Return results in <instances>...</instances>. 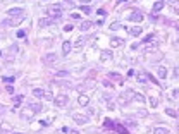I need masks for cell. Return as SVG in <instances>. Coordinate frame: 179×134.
<instances>
[{"label":"cell","mask_w":179,"mask_h":134,"mask_svg":"<svg viewBox=\"0 0 179 134\" xmlns=\"http://www.w3.org/2000/svg\"><path fill=\"white\" fill-rule=\"evenodd\" d=\"M97 14H100L102 17H105V15H107V12H105V9H98V12H97Z\"/></svg>","instance_id":"74e56055"},{"label":"cell","mask_w":179,"mask_h":134,"mask_svg":"<svg viewBox=\"0 0 179 134\" xmlns=\"http://www.w3.org/2000/svg\"><path fill=\"white\" fill-rule=\"evenodd\" d=\"M45 100H48V102H52L53 100V93L52 91H45V96H43Z\"/></svg>","instance_id":"1f68e13d"},{"label":"cell","mask_w":179,"mask_h":134,"mask_svg":"<svg viewBox=\"0 0 179 134\" xmlns=\"http://www.w3.org/2000/svg\"><path fill=\"white\" fill-rule=\"evenodd\" d=\"M28 107L34 112V114H40V112H43V105L40 103V102H29L28 103Z\"/></svg>","instance_id":"8fae6325"},{"label":"cell","mask_w":179,"mask_h":134,"mask_svg":"<svg viewBox=\"0 0 179 134\" xmlns=\"http://www.w3.org/2000/svg\"><path fill=\"white\" fill-rule=\"evenodd\" d=\"M86 88H88V84H86V83H81V84H78V86H76V91L83 95V93L86 91Z\"/></svg>","instance_id":"4316f807"},{"label":"cell","mask_w":179,"mask_h":134,"mask_svg":"<svg viewBox=\"0 0 179 134\" xmlns=\"http://www.w3.org/2000/svg\"><path fill=\"white\" fill-rule=\"evenodd\" d=\"M157 103H159L157 96H155V95H153V96H150V105H152V108H155V107H157Z\"/></svg>","instance_id":"4dcf8cb0"},{"label":"cell","mask_w":179,"mask_h":134,"mask_svg":"<svg viewBox=\"0 0 179 134\" xmlns=\"http://www.w3.org/2000/svg\"><path fill=\"white\" fill-rule=\"evenodd\" d=\"M119 28H121V24H119V22H114V24L110 26V29H114V31H116V29H119Z\"/></svg>","instance_id":"f35d334b"},{"label":"cell","mask_w":179,"mask_h":134,"mask_svg":"<svg viewBox=\"0 0 179 134\" xmlns=\"http://www.w3.org/2000/svg\"><path fill=\"white\" fill-rule=\"evenodd\" d=\"M109 110H116V105L112 102H109Z\"/></svg>","instance_id":"7bdbcfd3"},{"label":"cell","mask_w":179,"mask_h":134,"mask_svg":"<svg viewBox=\"0 0 179 134\" xmlns=\"http://www.w3.org/2000/svg\"><path fill=\"white\" fill-rule=\"evenodd\" d=\"M55 76H57V77H69V76H71V72H69V71H57V72H55Z\"/></svg>","instance_id":"f1b7e54d"},{"label":"cell","mask_w":179,"mask_h":134,"mask_svg":"<svg viewBox=\"0 0 179 134\" xmlns=\"http://www.w3.org/2000/svg\"><path fill=\"white\" fill-rule=\"evenodd\" d=\"M0 57H2V52H0Z\"/></svg>","instance_id":"db71d44e"},{"label":"cell","mask_w":179,"mask_h":134,"mask_svg":"<svg viewBox=\"0 0 179 134\" xmlns=\"http://www.w3.org/2000/svg\"><path fill=\"white\" fill-rule=\"evenodd\" d=\"M147 81H148V76L143 74V72H140L138 74V83H147Z\"/></svg>","instance_id":"f546056e"},{"label":"cell","mask_w":179,"mask_h":134,"mask_svg":"<svg viewBox=\"0 0 179 134\" xmlns=\"http://www.w3.org/2000/svg\"><path fill=\"white\" fill-rule=\"evenodd\" d=\"M81 10H83L84 14H91V12H93L91 7H88V5H81Z\"/></svg>","instance_id":"d6a6232c"},{"label":"cell","mask_w":179,"mask_h":134,"mask_svg":"<svg viewBox=\"0 0 179 134\" xmlns=\"http://www.w3.org/2000/svg\"><path fill=\"white\" fill-rule=\"evenodd\" d=\"M26 36V31H17V38H24Z\"/></svg>","instance_id":"ab89813d"},{"label":"cell","mask_w":179,"mask_h":134,"mask_svg":"<svg viewBox=\"0 0 179 134\" xmlns=\"http://www.w3.org/2000/svg\"><path fill=\"white\" fill-rule=\"evenodd\" d=\"M66 3H74V0H64Z\"/></svg>","instance_id":"7dc6e473"},{"label":"cell","mask_w":179,"mask_h":134,"mask_svg":"<svg viewBox=\"0 0 179 134\" xmlns=\"http://www.w3.org/2000/svg\"><path fill=\"white\" fill-rule=\"evenodd\" d=\"M110 46L112 48H121V46H124V40L119 38V36H114V38H110Z\"/></svg>","instance_id":"30bf717a"},{"label":"cell","mask_w":179,"mask_h":134,"mask_svg":"<svg viewBox=\"0 0 179 134\" xmlns=\"http://www.w3.org/2000/svg\"><path fill=\"white\" fill-rule=\"evenodd\" d=\"M47 15H48L50 19H53V21L62 19V15H64L62 7H60V5H50V7L47 9Z\"/></svg>","instance_id":"6da1fadb"},{"label":"cell","mask_w":179,"mask_h":134,"mask_svg":"<svg viewBox=\"0 0 179 134\" xmlns=\"http://www.w3.org/2000/svg\"><path fill=\"white\" fill-rule=\"evenodd\" d=\"M7 93H9V95H12V93H14V88H12V86H10V84H9V86H7Z\"/></svg>","instance_id":"b9f144b4"},{"label":"cell","mask_w":179,"mask_h":134,"mask_svg":"<svg viewBox=\"0 0 179 134\" xmlns=\"http://www.w3.org/2000/svg\"><path fill=\"white\" fill-rule=\"evenodd\" d=\"M71 50H72V43H71L69 40L62 41V55H69V53H71Z\"/></svg>","instance_id":"7c38bea8"},{"label":"cell","mask_w":179,"mask_h":134,"mask_svg":"<svg viewBox=\"0 0 179 134\" xmlns=\"http://www.w3.org/2000/svg\"><path fill=\"white\" fill-rule=\"evenodd\" d=\"M157 76H159L160 79H165V77H167V69H165L164 65H159V67H157Z\"/></svg>","instance_id":"ac0fdd59"},{"label":"cell","mask_w":179,"mask_h":134,"mask_svg":"<svg viewBox=\"0 0 179 134\" xmlns=\"http://www.w3.org/2000/svg\"><path fill=\"white\" fill-rule=\"evenodd\" d=\"M19 52V46L17 45H10L9 48H7V53H9V57L12 59V57H16V53Z\"/></svg>","instance_id":"d6986e66"},{"label":"cell","mask_w":179,"mask_h":134,"mask_svg":"<svg viewBox=\"0 0 179 134\" xmlns=\"http://www.w3.org/2000/svg\"><path fill=\"white\" fill-rule=\"evenodd\" d=\"M143 17H145V15H143V12H140V10H133V12L128 15V19H129L131 22H141Z\"/></svg>","instance_id":"52a82bcc"},{"label":"cell","mask_w":179,"mask_h":134,"mask_svg":"<svg viewBox=\"0 0 179 134\" xmlns=\"http://www.w3.org/2000/svg\"><path fill=\"white\" fill-rule=\"evenodd\" d=\"M7 112V107H3V105H0V115H3Z\"/></svg>","instance_id":"60d3db41"},{"label":"cell","mask_w":179,"mask_h":134,"mask_svg":"<svg viewBox=\"0 0 179 134\" xmlns=\"http://www.w3.org/2000/svg\"><path fill=\"white\" fill-rule=\"evenodd\" d=\"M172 93H174V95H172V96H174V98H179V90H174V91H172Z\"/></svg>","instance_id":"ee69618b"},{"label":"cell","mask_w":179,"mask_h":134,"mask_svg":"<svg viewBox=\"0 0 179 134\" xmlns=\"http://www.w3.org/2000/svg\"><path fill=\"white\" fill-rule=\"evenodd\" d=\"M79 2H81V3H83V5H86V3H90V2H91V0H79Z\"/></svg>","instance_id":"bcb514c9"},{"label":"cell","mask_w":179,"mask_h":134,"mask_svg":"<svg viewBox=\"0 0 179 134\" xmlns=\"http://www.w3.org/2000/svg\"><path fill=\"white\" fill-rule=\"evenodd\" d=\"M172 10H174L176 14H179V2H174V3H172Z\"/></svg>","instance_id":"e575fe53"},{"label":"cell","mask_w":179,"mask_h":134,"mask_svg":"<svg viewBox=\"0 0 179 134\" xmlns=\"http://www.w3.org/2000/svg\"><path fill=\"white\" fill-rule=\"evenodd\" d=\"M153 134H171V131L167 127H155L153 129Z\"/></svg>","instance_id":"cb8c5ba5"},{"label":"cell","mask_w":179,"mask_h":134,"mask_svg":"<svg viewBox=\"0 0 179 134\" xmlns=\"http://www.w3.org/2000/svg\"><path fill=\"white\" fill-rule=\"evenodd\" d=\"M84 43H86V38H84V36H79V38H76V41L72 43V48L79 50V48H83V46H84Z\"/></svg>","instance_id":"5bb4252c"},{"label":"cell","mask_w":179,"mask_h":134,"mask_svg":"<svg viewBox=\"0 0 179 134\" xmlns=\"http://www.w3.org/2000/svg\"><path fill=\"white\" fill-rule=\"evenodd\" d=\"M143 33V28L141 26H133V28H129V34L131 36H140Z\"/></svg>","instance_id":"e0dca14e"},{"label":"cell","mask_w":179,"mask_h":134,"mask_svg":"<svg viewBox=\"0 0 179 134\" xmlns=\"http://www.w3.org/2000/svg\"><path fill=\"white\" fill-rule=\"evenodd\" d=\"M3 81H5V84H12V83H14V77H7V76H5Z\"/></svg>","instance_id":"8d00e7d4"},{"label":"cell","mask_w":179,"mask_h":134,"mask_svg":"<svg viewBox=\"0 0 179 134\" xmlns=\"http://www.w3.org/2000/svg\"><path fill=\"white\" fill-rule=\"evenodd\" d=\"M10 134H24V133H10Z\"/></svg>","instance_id":"f907efd6"},{"label":"cell","mask_w":179,"mask_h":134,"mask_svg":"<svg viewBox=\"0 0 179 134\" xmlns=\"http://www.w3.org/2000/svg\"><path fill=\"white\" fill-rule=\"evenodd\" d=\"M122 2H126V0H117V3H122Z\"/></svg>","instance_id":"681fc988"},{"label":"cell","mask_w":179,"mask_h":134,"mask_svg":"<svg viewBox=\"0 0 179 134\" xmlns=\"http://www.w3.org/2000/svg\"><path fill=\"white\" fill-rule=\"evenodd\" d=\"M10 131H12V126L10 124H7V122H2L0 124V133L7 134V133H10Z\"/></svg>","instance_id":"ffe728a7"},{"label":"cell","mask_w":179,"mask_h":134,"mask_svg":"<svg viewBox=\"0 0 179 134\" xmlns=\"http://www.w3.org/2000/svg\"><path fill=\"white\" fill-rule=\"evenodd\" d=\"M176 28H178V29H179V24H178V26H176Z\"/></svg>","instance_id":"f5cc1de1"},{"label":"cell","mask_w":179,"mask_h":134,"mask_svg":"<svg viewBox=\"0 0 179 134\" xmlns=\"http://www.w3.org/2000/svg\"><path fill=\"white\" fill-rule=\"evenodd\" d=\"M109 77H112V79H116L119 84H122L124 83V79H122V76L121 74H117V72H109Z\"/></svg>","instance_id":"7402d4cb"},{"label":"cell","mask_w":179,"mask_h":134,"mask_svg":"<svg viewBox=\"0 0 179 134\" xmlns=\"http://www.w3.org/2000/svg\"><path fill=\"white\" fill-rule=\"evenodd\" d=\"M165 114H167V115H171V117H176V115H178V112H176V110H172V108H167V110H165Z\"/></svg>","instance_id":"836d02e7"},{"label":"cell","mask_w":179,"mask_h":134,"mask_svg":"<svg viewBox=\"0 0 179 134\" xmlns=\"http://www.w3.org/2000/svg\"><path fill=\"white\" fill-rule=\"evenodd\" d=\"M71 134H79V131H76V129H74V131H71Z\"/></svg>","instance_id":"c3c4849f"},{"label":"cell","mask_w":179,"mask_h":134,"mask_svg":"<svg viewBox=\"0 0 179 134\" xmlns=\"http://www.w3.org/2000/svg\"><path fill=\"white\" fill-rule=\"evenodd\" d=\"M53 22H55L53 19H50V17H43V19L38 21V26H40V28H48V26H52Z\"/></svg>","instance_id":"4fadbf2b"},{"label":"cell","mask_w":179,"mask_h":134,"mask_svg":"<svg viewBox=\"0 0 179 134\" xmlns=\"http://www.w3.org/2000/svg\"><path fill=\"white\" fill-rule=\"evenodd\" d=\"M33 96H36V98L45 96V90H41V88H33Z\"/></svg>","instance_id":"603a6c76"},{"label":"cell","mask_w":179,"mask_h":134,"mask_svg":"<svg viewBox=\"0 0 179 134\" xmlns=\"http://www.w3.org/2000/svg\"><path fill=\"white\" fill-rule=\"evenodd\" d=\"M22 19H24V15L14 17V19H3V21H2L0 24H2V26H7V28H9V26H16V24H19V22H21Z\"/></svg>","instance_id":"ba28073f"},{"label":"cell","mask_w":179,"mask_h":134,"mask_svg":"<svg viewBox=\"0 0 179 134\" xmlns=\"http://www.w3.org/2000/svg\"><path fill=\"white\" fill-rule=\"evenodd\" d=\"M176 112H178V115H179V108H178V110H176Z\"/></svg>","instance_id":"816d5d0a"},{"label":"cell","mask_w":179,"mask_h":134,"mask_svg":"<svg viewBox=\"0 0 179 134\" xmlns=\"http://www.w3.org/2000/svg\"><path fill=\"white\" fill-rule=\"evenodd\" d=\"M7 14H9L10 17H19V15H24V10H22L21 7H12V9L7 10Z\"/></svg>","instance_id":"9c48e42d"},{"label":"cell","mask_w":179,"mask_h":134,"mask_svg":"<svg viewBox=\"0 0 179 134\" xmlns=\"http://www.w3.org/2000/svg\"><path fill=\"white\" fill-rule=\"evenodd\" d=\"M133 100H134V102H138V103H145V96H143L141 93H134Z\"/></svg>","instance_id":"83f0119b"},{"label":"cell","mask_w":179,"mask_h":134,"mask_svg":"<svg viewBox=\"0 0 179 134\" xmlns=\"http://www.w3.org/2000/svg\"><path fill=\"white\" fill-rule=\"evenodd\" d=\"M112 57H114V55H112L110 50H103V52L100 53V60H102V62H109V60H112Z\"/></svg>","instance_id":"9a60e30c"},{"label":"cell","mask_w":179,"mask_h":134,"mask_svg":"<svg viewBox=\"0 0 179 134\" xmlns=\"http://www.w3.org/2000/svg\"><path fill=\"white\" fill-rule=\"evenodd\" d=\"M159 48V43H152V45H148L147 48H145V53H152V52H155Z\"/></svg>","instance_id":"484cf974"},{"label":"cell","mask_w":179,"mask_h":134,"mask_svg":"<svg viewBox=\"0 0 179 134\" xmlns=\"http://www.w3.org/2000/svg\"><path fill=\"white\" fill-rule=\"evenodd\" d=\"M59 53H45L43 55V62L45 64H48V65H52V64H57L59 62Z\"/></svg>","instance_id":"277c9868"},{"label":"cell","mask_w":179,"mask_h":134,"mask_svg":"<svg viewBox=\"0 0 179 134\" xmlns=\"http://www.w3.org/2000/svg\"><path fill=\"white\" fill-rule=\"evenodd\" d=\"M78 103L81 105V107H86L88 103H90V95H79V98H78Z\"/></svg>","instance_id":"2e32d148"},{"label":"cell","mask_w":179,"mask_h":134,"mask_svg":"<svg viewBox=\"0 0 179 134\" xmlns=\"http://www.w3.org/2000/svg\"><path fill=\"white\" fill-rule=\"evenodd\" d=\"M91 26H93L91 21H83L81 26H79V29H81V31H88V29H91Z\"/></svg>","instance_id":"44dd1931"},{"label":"cell","mask_w":179,"mask_h":134,"mask_svg":"<svg viewBox=\"0 0 179 134\" xmlns=\"http://www.w3.org/2000/svg\"><path fill=\"white\" fill-rule=\"evenodd\" d=\"M114 127H116V129H117V131H119L121 134H128V131H126L124 127H121V126H114Z\"/></svg>","instance_id":"d590c367"},{"label":"cell","mask_w":179,"mask_h":134,"mask_svg":"<svg viewBox=\"0 0 179 134\" xmlns=\"http://www.w3.org/2000/svg\"><path fill=\"white\" fill-rule=\"evenodd\" d=\"M72 121H74L78 126H86V124L90 122L88 115H83V114H74V115H72Z\"/></svg>","instance_id":"5b68a950"},{"label":"cell","mask_w":179,"mask_h":134,"mask_svg":"<svg viewBox=\"0 0 179 134\" xmlns=\"http://www.w3.org/2000/svg\"><path fill=\"white\" fill-rule=\"evenodd\" d=\"M34 112L29 108V107H26V108H21V112H19V117H21V121H24V122H31L33 119H34Z\"/></svg>","instance_id":"3957f363"},{"label":"cell","mask_w":179,"mask_h":134,"mask_svg":"<svg viewBox=\"0 0 179 134\" xmlns=\"http://www.w3.org/2000/svg\"><path fill=\"white\" fill-rule=\"evenodd\" d=\"M162 9H164V2L162 0H159V2L153 3V12H160Z\"/></svg>","instance_id":"d4e9b609"},{"label":"cell","mask_w":179,"mask_h":134,"mask_svg":"<svg viewBox=\"0 0 179 134\" xmlns=\"http://www.w3.org/2000/svg\"><path fill=\"white\" fill-rule=\"evenodd\" d=\"M174 74H176V77H179V67H176V69H174Z\"/></svg>","instance_id":"f6af8a7d"},{"label":"cell","mask_w":179,"mask_h":134,"mask_svg":"<svg viewBox=\"0 0 179 134\" xmlns=\"http://www.w3.org/2000/svg\"><path fill=\"white\" fill-rule=\"evenodd\" d=\"M53 102H55V105H57L59 108H62V107H66V105H67L69 96H67V95H57V96L53 98Z\"/></svg>","instance_id":"8992f818"},{"label":"cell","mask_w":179,"mask_h":134,"mask_svg":"<svg viewBox=\"0 0 179 134\" xmlns=\"http://www.w3.org/2000/svg\"><path fill=\"white\" fill-rule=\"evenodd\" d=\"M133 96H134V91H133V90H126V91H122L121 95H117V103H119L121 107H126V105L133 100Z\"/></svg>","instance_id":"7a4b0ae2"}]
</instances>
